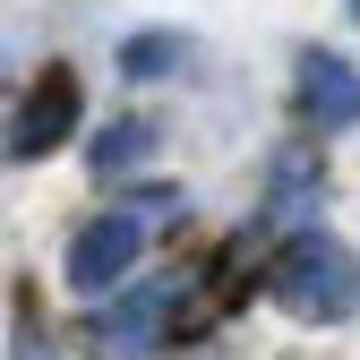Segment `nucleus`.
Segmentation results:
<instances>
[{
  "instance_id": "nucleus-1",
  "label": "nucleus",
  "mask_w": 360,
  "mask_h": 360,
  "mask_svg": "<svg viewBox=\"0 0 360 360\" xmlns=\"http://www.w3.org/2000/svg\"><path fill=\"white\" fill-rule=\"evenodd\" d=\"M266 292L300 326H343V318H360V257L335 232H292L266 257Z\"/></svg>"
},
{
  "instance_id": "nucleus-2",
  "label": "nucleus",
  "mask_w": 360,
  "mask_h": 360,
  "mask_svg": "<svg viewBox=\"0 0 360 360\" xmlns=\"http://www.w3.org/2000/svg\"><path fill=\"white\" fill-rule=\"evenodd\" d=\"M138 257H146V223L129 214V206H112V214H95V223H77V232H69L60 275H69L77 300H112L129 275H138Z\"/></svg>"
},
{
  "instance_id": "nucleus-3",
  "label": "nucleus",
  "mask_w": 360,
  "mask_h": 360,
  "mask_svg": "<svg viewBox=\"0 0 360 360\" xmlns=\"http://www.w3.org/2000/svg\"><path fill=\"white\" fill-rule=\"evenodd\" d=\"M77 120H86V86H77V69H69V60H43L34 86L18 95V112H9V163L60 155V146L77 138Z\"/></svg>"
},
{
  "instance_id": "nucleus-4",
  "label": "nucleus",
  "mask_w": 360,
  "mask_h": 360,
  "mask_svg": "<svg viewBox=\"0 0 360 360\" xmlns=\"http://www.w3.org/2000/svg\"><path fill=\"white\" fill-rule=\"evenodd\" d=\"M180 292H189V275H155V283H120L112 300H103V318H95V335H103V352H120V360H146L163 335H180Z\"/></svg>"
},
{
  "instance_id": "nucleus-5",
  "label": "nucleus",
  "mask_w": 360,
  "mask_h": 360,
  "mask_svg": "<svg viewBox=\"0 0 360 360\" xmlns=\"http://www.w3.org/2000/svg\"><path fill=\"white\" fill-rule=\"evenodd\" d=\"M292 103H300V120L318 129V138H343V129H360V69L343 52H326V43H309Z\"/></svg>"
},
{
  "instance_id": "nucleus-6",
  "label": "nucleus",
  "mask_w": 360,
  "mask_h": 360,
  "mask_svg": "<svg viewBox=\"0 0 360 360\" xmlns=\"http://www.w3.org/2000/svg\"><path fill=\"white\" fill-rule=\"evenodd\" d=\"M318 198H326V163H318V146H300V155H283L275 163V189H266V206H257V232H318Z\"/></svg>"
},
{
  "instance_id": "nucleus-7",
  "label": "nucleus",
  "mask_w": 360,
  "mask_h": 360,
  "mask_svg": "<svg viewBox=\"0 0 360 360\" xmlns=\"http://www.w3.org/2000/svg\"><path fill=\"white\" fill-rule=\"evenodd\" d=\"M180 69H189V34H172V26H146L120 43V77H138V86H163Z\"/></svg>"
},
{
  "instance_id": "nucleus-8",
  "label": "nucleus",
  "mask_w": 360,
  "mask_h": 360,
  "mask_svg": "<svg viewBox=\"0 0 360 360\" xmlns=\"http://www.w3.org/2000/svg\"><path fill=\"white\" fill-rule=\"evenodd\" d=\"M146 155H155V120H138V112H129V120H103V129H95V146H86V163H95L103 180L138 172Z\"/></svg>"
},
{
  "instance_id": "nucleus-9",
  "label": "nucleus",
  "mask_w": 360,
  "mask_h": 360,
  "mask_svg": "<svg viewBox=\"0 0 360 360\" xmlns=\"http://www.w3.org/2000/svg\"><path fill=\"white\" fill-rule=\"evenodd\" d=\"M9 343H18V360H60L52 326H34V300H26V292L9 300Z\"/></svg>"
}]
</instances>
